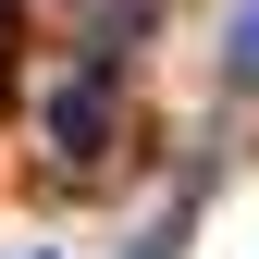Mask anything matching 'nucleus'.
<instances>
[{"instance_id": "2", "label": "nucleus", "mask_w": 259, "mask_h": 259, "mask_svg": "<svg viewBox=\"0 0 259 259\" xmlns=\"http://www.w3.org/2000/svg\"><path fill=\"white\" fill-rule=\"evenodd\" d=\"M235 74H259V0L235 13Z\"/></svg>"}, {"instance_id": "1", "label": "nucleus", "mask_w": 259, "mask_h": 259, "mask_svg": "<svg viewBox=\"0 0 259 259\" xmlns=\"http://www.w3.org/2000/svg\"><path fill=\"white\" fill-rule=\"evenodd\" d=\"M50 148H62V160L111 148V74H62V87H50Z\"/></svg>"}]
</instances>
